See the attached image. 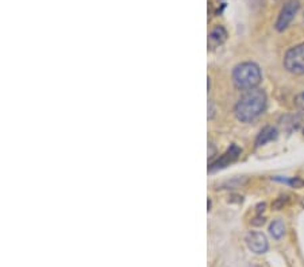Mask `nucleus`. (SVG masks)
I'll return each mask as SVG.
<instances>
[{"instance_id":"obj_4","label":"nucleus","mask_w":304,"mask_h":267,"mask_svg":"<svg viewBox=\"0 0 304 267\" xmlns=\"http://www.w3.org/2000/svg\"><path fill=\"white\" fill-rule=\"evenodd\" d=\"M299 3H297L296 0H291L288 3L284 4V7L281 8L280 15L277 18L276 24H275V27H276L277 31H284L288 28V26L291 24V22L293 20V18L296 16L297 11H299Z\"/></svg>"},{"instance_id":"obj_3","label":"nucleus","mask_w":304,"mask_h":267,"mask_svg":"<svg viewBox=\"0 0 304 267\" xmlns=\"http://www.w3.org/2000/svg\"><path fill=\"white\" fill-rule=\"evenodd\" d=\"M284 68L292 75H304V44L291 47L285 53Z\"/></svg>"},{"instance_id":"obj_13","label":"nucleus","mask_w":304,"mask_h":267,"mask_svg":"<svg viewBox=\"0 0 304 267\" xmlns=\"http://www.w3.org/2000/svg\"><path fill=\"white\" fill-rule=\"evenodd\" d=\"M249 267H260V266H256V264H250Z\"/></svg>"},{"instance_id":"obj_7","label":"nucleus","mask_w":304,"mask_h":267,"mask_svg":"<svg viewBox=\"0 0 304 267\" xmlns=\"http://www.w3.org/2000/svg\"><path fill=\"white\" fill-rule=\"evenodd\" d=\"M227 40V31L225 27L222 26H217L215 28L211 30V32L208 34V49L214 50L221 45L225 44V41Z\"/></svg>"},{"instance_id":"obj_14","label":"nucleus","mask_w":304,"mask_h":267,"mask_svg":"<svg viewBox=\"0 0 304 267\" xmlns=\"http://www.w3.org/2000/svg\"><path fill=\"white\" fill-rule=\"evenodd\" d=\"M301 205H303V207H304V198H303V201H301Z\"/></svg>"},{"instance_id":"obj_8","label":"nucleus","mask_w":304,"mask_h":267,"mask_svg":"<svg viewBox=\"0 0 304 267\" xmlns=\"http://www.w3.org/2000/svg\"><path fill=\"white\" fill-rule=\"evenodd\" d=\"M277 138V131L276 128H273V127H265L264 130L261 131L258 134V137L256 139V146L257 147H260V146L266 145L268 142L273 141V139H276Z\"/></svg>"},{"instance_id":"obj_2","label":"nucleus","mask_w":304,"mask_h":267,"mask_svg":"<svg viewBox=\"0 0 304 267\" xmlns=\"http://www.w3.org/2000/svg\"><path fill=\"white\" fill-rule=\"evenodd\" d=\"M262 80L260 66L254 62H242L234 68L233 83L239 90H252Z\"/></svg>"},{"instance_id":"obj_12","label":"nucleus","mask_w":304,"mask_h":267,"mask_svg":"<svg viewBox=\"0 0 304 267\" xmlns=\"http://www.w3.org/2000/svg\"><path fill=\"white\" fill-rule=\"evenodd\" d=\"M295 106H296V108L300 112H304V92H301V93H299L295 97Z\"/></svg>"},{"instance_id":"obj_9","label":"nucleus","mask_w":304,"mask_h":267,"mask_svg":"<svg viewBox=\"0 0 304 267\" xmlns=\"http://www.w3.org/2000/svg\"><path fill=\"white\" fill-rule=\"evenodd\" d=\"M269 233L272 235L273 239L280 240L283 236L285 235V224L284 221L277 219V220H273L269 225Z\"/></svg>"},{"instance_id":"obj_6","label":"nucleus","mask_w":304,"mask_h":267,"mask_svg":"<svg viewBox=\"0 0 304 267\" xmlns=\"http://www.w3.org/2000/svg\"><path fill=\"white\" fill-rule=\"evenodd\" d=\"M239 154H241V149H239L238 146L233 145L225 154H223V155H222L221 158H219V159H218V161L211 163V166H209V172H214V170H218V169H223V168H226V166H229L230 163H233L234 161H237V158L239 157Z\"/></svg>"},{"instance_id":"obj_10","label":"nucleus","mask_w":304,"mask_h":267,"mask_svg":"<svg viewBox=\"0 0 304 267\" xmlns=\"http://www.w3.org/2000/svg\"><path fill=\"white\" fill-rule=\"evenodd\" d=\"M275 180L280 181V182H285V184L291 185V186H293V188H301V186L304 185V181L300 180V178H297V177H292V178L275 177Z\"/></svg>"},{"instance_id":"obj_5","label":"nucleus","mask_w":304,"mask_h":267,"mask_svg":"<svg viewBox=\"0 0 304 267\" xmlns=\"http://www.w3.org/2000/svg\"><path fill=\"white\" fill-rule=\"evenodd\" d=\"M245 243L248 246L250 251L257 254V255H262L268 251L269 243L266 236L262 232L258 231H250L248 232V235L245 236Z\"/></svg>"},{"instance_id":"obj_11","label":"nucleus","mask_w":304,"mask_h":267,"mask_svg":"<svg viewBox=\"0 0 304 267\" xmlns=\"http://www.w3.org/2000/svg\"><path fill=\"white\" fill-rule=\"evenodd\" d=\"M287 203H288V196H281V197H279V198H277L275 203H273L272 207H273V209H276V211H280V209L283 208V207H284Z\"/></svg>"},{"instance_id":"obj_1","label":"nucleus","mask_w":304,"mask_h":267,"mask_svg":"<svg viewBox=\"0 0 304 267\" xmlns=\"http://www.w3.org/2000/svg\"><path fill=\"white\" fill-rule=\"evenodd\" d=\"M266 107V94L262 89L248 90L241 96L234 108V114L239 122L249 123L253 122L262 112Z\"/></svg>"}]
</instances>
